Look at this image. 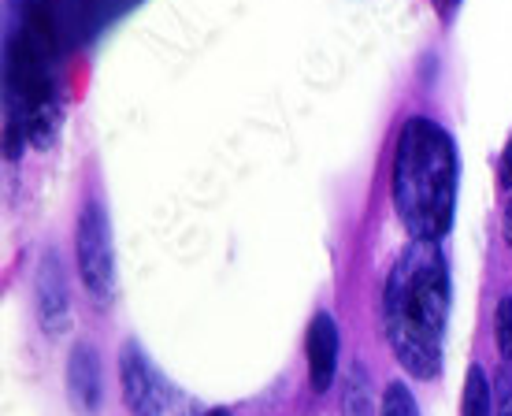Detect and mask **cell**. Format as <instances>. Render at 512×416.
<instances>
[{"mask_svg": "<svg viewBox=\"0 0 512 416\" xmlns=\"http://www.w3.org/2000/svg\"><path fill=\"white\" fill-rule=\"evenodd\" d=\"M498 413V398H494V383L487 379L483 364H468L461 394V416H494Z\"/></svg>", "mask_w": 512, "mask_h": 416, "instance_id": "8", "label": "cell"}, {"mask_svg": "<svg viewBox=\"0 0 512 416\" xmlns=\"http://www.w3.org/2000/svg\"><path fill=\"white\" fill-rule=\"evenodd\" d=\"M501 231H505V242H509V249H512V197H509V205H505V220H501Z\"/></svg>", "mask_w": 512, "mask_h": 416, "instance_id": "15", "label": "cell"}, {"mask_svg": "<svg viewBox=\"0 0 512 416\" xmlns=\"http://www.w3.org/2000/svg\"><path fill=\"white\" fill-rule=\"evenodd\" d=\"M457 4H461V0H438V8H442V15H446V19H449V12H453Z\"/></svg>", "mask_w": 512, "mask_h": 416, "instance_id": "16", "label": "cell"}, {"mask_svg": "<svg viewBox=\"0 0 512 416\" xmlns=\"http://www.w3.org/2000/svg\"><path fill=\"white\" fill-rule=\"evenodd\" d=\"M494 342H498V353L501 361L509 364L512 361V298L498 301V309H494Z\"/></svg>", "mask_w": 512, "mask_h": 416, "instance_id": "12", "label": "cell"}, {"mask_svg": "<svg viewBox=\"0 0 512 416\" xmlns=\"http://www.w3.org/2000/svg\"><path fill=\"white\" fill-rule=\"evenodd\" d=\"M75 264L78 279L97 305H108L116 294V249H112V223L101 201H86L75 220Z\"/></svg>", "mask_w": 512, "mask_h": 416, "instance_id": "3", "label": "cell"}, {"mask_svg": "<svg viewBox=\"0 0 512 416\" xmlns=\"http://www.w3.org/2000/svg\"><path fill=\"white\" fill-rule=\"evenodd\" d=\"M67 402L78 416H97L104 405V379H101V357L90 342H75L67 353Z\"/></svg>", "mask_w": 512, "mask_h": 416, "instance_id": "6", "label": "cell"}, {"mask_svg": "<svg viewBox=\"0 0 512 416\" xmlns=\"http://www.w3.org/2000/svg\"><path fill=\"white\" fill-rule=\"evenodd\" d=\"M34 290H38V316H41L45 335L60 338L67 327H71V298H67L64 260H60L56 249H41Z\"/></svg>", "mask_w": 512, "mask_h": 416, "instance_id": "5", "label": "cell"}, {"mask_svg": "<svg viewBox=\"0 0 512 416\" xmlns=\"http://www.w3.org/2000/svg\"><path fill=\"white\" fill-rule=\"evenodd\" d=\"M208 416H231V413H227V409H216V413H208Z\"/></svg>", "mask_w": 512, "mask_h": 416, "instance_id": "17", "label": "cell"}, {"mask_svg": "<svg viewBox=\"0 0 512 416\" xmlns=\"http://www.w3.org/2000/svg\"><path fill=\"white\" fill-rule=\"evenodd\" d=\"M119 387L130 416H164L167 413V387L156 376L153 361L145 357L138 342L130 338L119 346Z\"/></svg>", "mask_w": 512, "mask_h": 416, "instance_id": "4", "label": "cell"}, {"mask_svg": "<svg viewBox=\"0 0 512 416\" xmlns=\"http://www.w3.org/2000/svg\"><path fill=\"white\" fill-rule=\"evenodd\" d=\"M494 398H498V413L494 416H512V368L505 364L494 379Z\"/></svg>", "mask_w": 512, "mask_h": 416, "instance_id": "13", "label": "cell"}, {"mask_svg": "<svg viewBox=\"0 0 512 416\" xmlns=\"http://www.w3.org/2000/svg\"><path fill=\"white\" fill-rule=\"evenodd\" d=\"M379 416H420V405L412 398V390L394 379V383H386L383 390V402H379Z\"/></svg>", "mask_w": 512, "mask_h": 416, "instance_id": "11", "label": "cell"}, {"mask_svg": "<svg viewBox=\"0 0 512 416\" xmlns=\"http://www.w3.org/2000/svg\"><path fill=\"white\" fill-rule=\"evenodd\" d=\"M342 409H346V416H379L372 398V379H368V368L360 361H353L346 368V379H342Z\"/></svg>", "mask_w": 512, "mask_h": 416, "instance_id": "9", "label": "cell"}, {"mask_svg": "<svg viewBox=\"0 0 512 416\" xmlns=\"http://www.w3.org/2000/svg\"><path fill=\"white\" fill-rule=\"evenodd\" d=\"M60 104L56 101H45L38 108H30V119H26V134H30V142L34 145H52L56 142V130H60Z\"/></svg>", "mask_w": 512, "mask_h": 416, "instance_id": "10", "label": "cell"}, {"mask_svg": "<svg viewBox=\"0 0 512 416\" xmlns=\"http://www.w3.org/2000/svg\"><path fill=\"white\" fill-rule=\"evenodd\" d=\"M338 324H334L331 312H316L312 324H308V338H305V350H308V376H312V390L316 394H327L338 376Z\"/></svg>", "mask_w": 512, "mask_h": 416, "instance_id": "7", "label": "cell"}, {"mask_svg": "<svg viewBox=\"0 0 512 416\" xmlns=\"http://www.w3.org/2000/svg\"><path fill=\"white\" fill-rule=\"evenodd\" d=\"M457 145L435 119L412 116L394 145V208L405 231L423 242L446 238L457 212Z\"/></svg>", "mask_w": 512, "mask_h": 416, "instance_id": "2", "label": "cell"}, {"mask_svg": "<svg viewBox=\"0 0 512 416\" xmlns=\"http://www.w3.org/2000/svg\"><path fill=\"white\" fill-rule=\"evenodd\" d=\"M498 182H501V190H512V134H509V142H505V149H501Z\"/></svg>", "mask_w": 512, "mask_h": 416, "instance_id": "14", "label": "cell"}, {"mask_svg": "<svg viewBox=\"0 0 512 416\" xmlns=\"http://www.w3.org/2000/svg\"><path fill=\"white\" fill-rule=\"evenodd\" d=\"M449 260L438 242L412 238L383 286V331L397 364L416 379L442 372V338L449 320Z\"/></svg>", "mask_w": 512, "mask_h": 416, "instance_id": "1", "label": "cell"}]
</instances>
